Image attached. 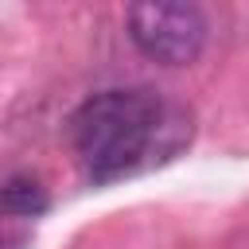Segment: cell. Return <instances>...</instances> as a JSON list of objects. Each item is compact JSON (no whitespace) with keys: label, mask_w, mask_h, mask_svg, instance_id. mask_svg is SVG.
<instances>
[{"label":"cell","mask_w":249,"mask_h":249,"mask_svg":"<svg viewBox=\"0 0 249 249\" xmlns=\"http://www.w3.org/2000/svg\"><path fill=\"white\" fill-rule=\"evenodd\" d=\"M0 249H31L27 233H0Z\"/></svg>","instance_id":"4"},{"label":"cell","mask_w":249,"mask_h":249,"mask_svg":"<svg viewBox=\"0 0 249 249\" xmlns=\"http://www.w3.org/2000/svg\"><path fill=\"white\" fill-rule=\"evenodd\" d=\"M128 35L144 58L160 66H191L206 47L210 23L198 4L152 0L128 8Z\"/></svg>","instance_id":"2"},{"label":"cell","mask_w":249,"mask_h":249,"mask_svg":"<svg viewBox=\"0 0 249 249\" xmlns=\"http://www.w3.org/2000/svg\"><path fill=\"white\" fill-rule=\"evenodd\" d=\"M191 140V117L152 89H105L70 117V144L93 183H117L171 160Z\"/></svg>","instance_id":"1"},{"label":"cell","mask_w":249,"mask_h":249,"mask_svg":"<svg viewBox=\"0 0 249 249\" xmlns=\"http://www.w3.org/2000/svg\"><path fill=\"white\" fill-rule=\"evenodd\" d=\"M47 206H51V195L31 175H12L0 187V214L4 218H39Z\"/></svg>","instance_id":"3"}]
</instances>
